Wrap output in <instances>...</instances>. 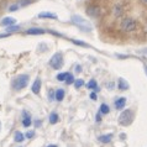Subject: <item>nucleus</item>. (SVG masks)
Here are the masks:
<instances>
[{
  "mask_svg": "<svg viewBox=\"0 0 147 147\" xmlns=\"http://www.w3.org/2000/svg\"><path fill=\"white\" fill-rule=\"evenodd\" d=\"M71 21L77 27H79L82 31H85V32H90L93 30V26L90 25V22L88 20H84L82 16L79 15H72L71 18Z\"/></svg>",
  "mask_w": 147,
  "mask_h": 147,
  "instance_id": "f257e3e1",
  "label": "nucleus"
},
{
  "mask_svg": "<svg viewBox=\"0 0 147 147\" xmlns=\"http://www.w3.org/2000/svg\"><path fill=\"white\" fill-rule=\"evenodd\" d=\"M28 79H30V77H28L27 74H20L13 80L11 85H13V88L15 89V90H21V89L27 87Z\"/></svg>",
  "mask_w": 147,
  "mask_h": 147,
  "instance_id": "f03ea898",
  "label": "nucleus"
},
{
  "mask_svg": "<svg viewBox=\"0 0 147 147\" xmlns=\"http://www.w3.org/2000/svg\"><path fill=\"white\" fill-rule=\"evenodd\" d=\"M136 27H137V22L131 18H125L120 22V28L124 32H132L136 30Z\"/></svg>",
  "mask_w": 147,
  "mask_h": 147,
  "instance_id": "7ed1b4c3",
  "label": "nucleus"
},
{
  "mask_svg": "<svg viewBox=\"0 0 147 147\" xmlns=\"http://www.w3.org/2000/svg\"><path fill=\"white\" fill-rule=\"evenodd\" d=\"M132 119H134V113L132 110H125V111H122L119 116V122L120 125H124V126H127L132 122Z\"/></svg>",
  "mask_w": 147,
  "mask_h": 147,
  "instance_id": "20e7f679",
  "label": "nucleus"
},
{
  "mask_svg": "<svg viewBox=\"0 0 147 147\" xmlns=\"http://www.w3.org/2000/svg\"><path fill=\"white\" fill-rule=\"evenodd\" d=\"M48 64H50L53 69H61L63 67V56H62V53H55L51 57Z\"/></svg>",
  "mask_w": 147,
  "mask_h": 147,
  "instance_id": "39448f33",
  "label": "nucleus"
},
{
  "mask_svg": "<svg viewBox=\"0 0 147 147\" xmlns=\"http://www.w3.org/2000/svg\"><path fill=\"white\" fill-rule=\"evenodd\" d=\"M85 13L90 18H98V16H100V7L96 5H89L85 10Z\"/></svg>",
  "mask_w": 147,
  "mask_h": 147,
  "instance_id": "423d86ee",
  "label": "nucleus"
},
{
  "mask_svg": "<svg viewBox=\"0 0 147 147\" xmlns=\"http://www.w3.org/2000/svg\"><path fill=\"white\" fill-rule=\"evenodd\" d=\"M46 32V30L43 28H40V27H32V28H28V30L25 31L26 35H42Z\"/></svg>",
  "mask_w": 147,
  "mask_h": 147,
  "instance_id": "0eeeda50",
  "label": "nucleus"
},
{
  "mask_svg": "<svg viewBox=\"0 0 147 147\" xmlns=\"http://www.w3.org/2000/svg\"><path fill=\"white\" fill-rule=\"evenodd\" d=\"M125 105H126V98H125V96L116 98V100H115V108H116L117 110L124 109Z\"/></svg>",
  "mask_w": 147,
  "mask_h": 147,
  "instance_id": "6e6552de",
  "label": "nucleus"
},
{
  "mask_svg": "<svg viewBox=\"0 0 147 147\" xmlns=\"http://www.w3.org/2000/svg\"><path fill=\"white\" fill-rule=\"evenodd\" d=\"M16 22V20L14 18H4L1 21H0V26H4V27H9L11 25H14Z\"/></svg>",
  "mask_w": 147,
  "mask_h": 147,
  "instance_id": "1a4fd4ad",
  "label": "nucleus"
},
{
  "mask_svg": "<svg viewBox=\"0 0 147 147\" xmlns=\"http://www.w3.org/2000/svg\"><path fill=\"white\" fill-rule=\"evenodd\" d=\"M129 87H130L129 83H127V82H126L124 78H119V80H117V88H119L120 90H122V92H124V90H127Z\"/></svg>",
  "mask_w": 147,
  "mask_h": 147,
  "instance_id": "9d476101",
  "label": "nucleus"
},
{
  "mask_svg": "<svg viewBox=\"0 0 147 147\" xmlns=\"http://www.w3.org/2000/svg\"><path fill=\"white\" fill-rule=\"evenodd\" d=\"M31 89H32V93H34V94H38L40 93V89H41V79L40 78H37L34 82Z\"/></svg>",
  "mask_w": 147,
  "mask_h": 147,
  "instance_id": "9b49d317",
  "label": "nucleus"
},
{
  "mask_svg": "<svg viewBox=\"0 0 147 147\" xmlns=\"http://www.w3.org/2000/svg\"><path fill=\"white\" fill-rule=\"evenodd\" d=\"M113 14L115 18H121L122 14H124V9H122L121 5H115L114 6V10H113Z\"/></svg>",
  "mask_w": 147,
  "mask_h": 147,
  "instance_id": "f8f14e48",
  "label": "nucleus"
},
{
  "mask_svg": "<svg viewBox=\"0 0 147 147\" xmlns=\"http://www.w3.org/2000/svg\"><path fill=\"white\" fill-rule=\"evenodd\" d=\"M113 138V135L109 134V135H101V136L98 137V141L101 142V144H109Z\"/></svg>",
  "mask_w": 147,
  "mask_h": 147,
  "instance_id": "ddd939ff",
  "label": "nucleus"
},
{
  "mask_svg": "<svg viewBox=\"0 0 147 147\" xmlns=\"http://www.w3.org/2000/svg\"><path fill=\"white\" fill-rule=\"evenodd\" d=\"M38 18L40 19H52V20H55V19H57V15L56 14H53V13H40L38 14Z\"/></svg>",
  "mask_w": 147,
  "mask_h": 147,
  "instance_id": "4468645a",
  "label": "nucleus"
},
{
  "mask_svg": "<svg viewBox=\"0 0 147 147\" xmlns=\"http://www.w3.org/2000/svg\"><path fill=\"white\" fill-rule=\"evenodd\" d=\"M87 88L88 89H93V90H95V92H99V87H98L95 79H92L90 82H88V83H87Z\"/></svg>",
  "mask_w": 147,
  "mask_h": 147,
  "instance_id": "2eb2a0df",
  "label": "nucleus"
},
{
  "mask_svg": "<svg viewBox=\"0 0 147 147\" xmlns=\"http://www.w3.org/2000/svg\"><path fill=\"white\" fill-rule=\"evenodd\" d=\"M24 140H25V135L20 131H16L14 135V141L15 142H22Z\"/></svg>",
  "mask_w": 147,
  "mask_h": 147,
  "instance_id": "dca6fc26",
  "label": "nucleus"
},
{
  "mask_svg": "<svg viewBox=\"0 0 147 147\" xmlns=\"http://www.w3.org/2000/svg\"><path fill=\"white\" fill-rule=\"evenodd\" d=\"M64 95H66V93H64L63 89H58V90H56V100L57 101H62L64 99Z\"/></svg>",
  "mask_w": 147,
  "mask_h": 147,
  "instance_id": "f3484780",
  "label": "nucleus"
},
{
  "mask_svg": "<svg viewBox=\"0 0 147 147\" xmlns=\"http://www.w3.org/2000/svg\"><path fill=\"white\" fill-rule=\"evenodd\" d=\"M109 111H110L109 105H107V104H101L100 105V114H104V115H107V114H109Z\"/></svg>",
  "mask_w": 147,
  "mask_h": 147,
  "instance_id": "a211bd4d",
  "label": "nucleus"
},
{
  "mask_svg": "<svg viewBox=\"0 0 147 147\" xmlns=\"http://www.w3.org/2000/svg\"><path fill=\"white\" fill-rule=\"evenodd\" d=\"M58 119H59V117H58V115H57L56 113H52L51 115H50V122H51L52 125L57 124V122H58Z\"/></svg>",
  "mask_w": 147,
  "mask_h": 147,
  "instance_id": "6ab92c4d",
  "label": "nucleus"
},
{
  "mask_svg": "<svg viewBox=\"0 0 147 147\" xmlns=\"http://www.w3.org/2000/svg\"><path fill=\"white\" fill-rule=\"evenodd\" d=\"M31 124H32L31 116H26V117H24V119H22V125L25 126V127H30Z\"/></svg>",
  "mask_w": 147,
  "mask_h": 147,
  "instance_id": "aec40b11",
  "label": "nucleus"
},
{
  "mask_svg": "<svg viewBox=\"0 0 147 147\" xmlns=\"http://www.w3.org/2000/svg\"><path fill=\"white\" fill-rule=\"evenodd\" d=\"M67 76H68V73H67V72H64V73H59V74H57L56 79H57V80H59V82H66Z\"/></svg>",
  "mask_w": 147,
  "mask_h": 147,
  "instance_id": "412c9836",
  "label": "nucleus"
},
{
  "mask_svg": "<svg viewBox=\"0 0 147 147\" xmlns=\"http://www.w3.org/2000/svg\"><path fill=\"white\" fill-rule=\"evenodd\" d=\"M16 31H20V26H9L6 27V32L7 34H13V32H16Z\"/></svg>",
  "mask_w": 147,
  "mask_h": 147,
  "instance_id": "4be33fe9",
  "label": "nucleus"
},
{
  "mask_svg": "<svg viewBox=\"0 0 147 147\" xmlns=\"http://www.w3.org/2000/svg\"><path fill=\"white\" fill-rule=\"evenodd\" d=\"M74 77H73V74H71V73H68V76H67V79H66V83L68 85H71V84H74Z\"/></svg>",
  "mask_w": 147,
  "mask_h": 147,
  "instance_id": "5701e85b",
  "label": "nucleus"
},
{
  "mask_svg": "<svg viewBox=\"0 0 147 147\" xmlns=\"http://www.w3.org/2000/svg\"><path fill=\"white\" fill-rule=\"evenodd\" d=\"M83 85H84V80H83V79H77V80L74 82V87H76L77 89L82 88Z\"/></svg>",
  "mask_w": 147,
  "mask_h": 147,
  "instance_id": "b1692460",
  "label": "nucleus"
},
{
  "mask_svg": "<svg viewBox=\"0 0 147 147\" xmlns=\"http://www.w3.org/2000/svg\"><path fill=\"white\" fill-rule=\"evenodd\" d=\"M34 0H21V1L19 3V5L20 6H26V5H28V4H31Z\"/></svg>",
  "mask_w": 147,
  "mask_h": 147,
  "instance_id": "393cba45",
  "label": "nucleus"
},
{
  "mask_svg": "<svg viewBox=\"0 0 147 147\" xmlns=\"http://www.w3.org/2000/svg\"><path fill=\"white\" fill-rule=\"evenodd\" d=\"M74 45H78V46H83V47H89L87 43H84V42H80V41H76V40H71Z\"/></svg>",
  "mask_w": 147,
  "mask_h": 147,
  "instance_id": "a878e982",
  "label": "nucleus"
},
{
  "mask_svg": "<svg viewBox=\"0 0 147 147\" xmlns=\"http://www.w3.org/2000/svg\"><path fill=\"white\" fill-rule=\"evenodd\" d=\"M20 7L19 4H14V5H10L9 6V11H16Z\"/></svg>",
  "mask_w": 147,
  "mask_h": 147,
  "instance_id": "bb28decb",
  "label": "nucleus"
},
{
  "mask_svg": "<svg viewBox=\"0 0 147 147\" xmlns=\"http://www.w3.org/2000/svg\"><path fill=\"white\" fill-rule=\"evenodd\" d=\"M25 136H26L27 138H31V137H34V136H35V132H34V131H27Z\"/></svg>",
  "mask_w": 147,
  "mask_h": 147,
  "instance_id": "cd10ccee",
  "label": "nucleus"
},
{
  "mask_svg": "<svg viewBox=\"0 0 147 147\" xmlns=\"http://www.w3.org/2000/svg\"><path fill=\"white\" fill-rule=\"evenodd\" d=\"M74 71H76L77 73H80V72H82V67H80V66H76V69H74Z\"/></svg>",
  "mask_w": 147,
  "mask_h": 147,
  "instance_id": "c85d7f7f",
  "label": "nucleus"
},
{
  "mask_svg": "<svg viewBox=\"0 0 147 147\" xmlns=\"http://www.w3.org/2000/svg\"><path fill=\"white\" fill-rule=\"evenodd\" d=\"M95 120H96V122H100V121H101V117H100V115H99V114H96V116H95Z\"/></svg>",
  "mask_w": 147,
  "mask_h": 147,
  "instance_id": "c756f323",
  "label": "nucleus"
},
{
  "mask_svg": "<svg viewBox=\"0 0 147 147\" xmlns=\"http://www.w3.org/2000/svg\"><path fill=\"white\" fill-rule=\"evenodd\" d=\"M90 98H92L93 100H96V94H95V93H92V94H90Z\"/></svg>",
  "mask_w": 147,
  "mask_h": 147,
  "instance_id": "7c9ffc66",
  "label": "nucleus"
},
{
  "mask_svg": "<svg viewBox=\"0 0 147 147\" xmlns=\"http://www.w3.org/2000/svg\"><path fill=\"white\" fill-rule=\"evenodd\" d=\"M35 125H36V126H38V125H41V121H36V122H35Z\"/></svg>",
  "mask_w": 147,
  "mask_h": 147,
  "instance_id": "2f4dec72",
  "label": "nucleus"
},
{
  "mask_svg": "<svg viewBox=\"0 0 147 147\" xmlns=\"http://www.w3.org/2000/svg\"><path fill=\"white\" fill-rule=\"evenodd\" d=\"M145 73H146V76H147V66H145Z\"/></svg>",
  "mask_w": 147,
  "mask_h": 147,
  "instance_id": "473e14b6",
  "label": "nucleus"
},
{
  "mask_svg": "<svg viewBox=\"0 0 147 147\" xmlns=\"http://www.w3.org/2000/svg\"><path fill=\"white\" fill-rule=\"evenodd\" d=\"M47 147H57L56 145H50V146H47Z\"/></svg>",
  "mask_w": 147,
  "mask_h": 147,
  "instance_id": "72a5a7b5",
  "label": "nucleus"
},
{
  "mask_svg": "<svg viewBox=\"0 0 147 147\" xmlns=\"http://www.w3.org/2000/svg\"><path fill=\"white\" fill-rule=\"evenodd\" d=\"M142 1H144V3H146V4H147V0H142Z\"/></svg>",
  "mask_w": 147,
  "mask_h": 147,
  "instance_id": "f704fd0d",
  "label": "nucleus"
},
{
  "mask_svg": "<svg viewBox=\"0 0 147 147\" xmlns=\"http://www.w3.org/2000/svg\"><path fill=\"white\" fill-rule=\"evenodd\" d=\"M0 127H1V124H0Z\"/></svg>",
  "mask_w": 147,
  "mask_h": 147,
  "instance_id": "c9c22d12",
  "label": "nucleus"
}]
</instances>
